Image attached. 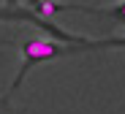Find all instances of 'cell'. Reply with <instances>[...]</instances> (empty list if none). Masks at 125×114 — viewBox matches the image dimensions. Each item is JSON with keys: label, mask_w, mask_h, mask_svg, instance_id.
Masks as SVG:
<instances>
[{"label": "cell", "mask_w": 125, "mask_h": 114, "mask_svg": "<svg viewBox=\"0 0 125 114\" xmlns=\"http://www.w3.org/2000/svg\"><path fill=\"white\" fill-rule=\"evenodd\" d=\"M106 46H125V38H101V41H87V43H65V41H52V38H25L22 41V68L14 79V90L25 82L30 68L46 60H57L65 54L87 52V49H106Z\"/></svg>", "instance_id": "obj_1"}, {"label": "cell", "mask_w": 125, "mask_h": 114, "mask_svg": "<svg viewBox=\"0 0 125 114\" xmlns=\"http://www.w3.org/2000/svg\"><path fill=\"white\" fill-rule=\"evenodd\" d=\"M0 19H27V22H33V25H38L44 33H49V35H54L57 41H65V43H87L90 38H84V35H71V33H65V30H60V27H54L52 22H46L44 16H38V14H33V11H25V8H0Z\"/></svg>", "instance_id": "obj_2"}, {"label": "cell", "mask_w": 125, "mask_h": 114, "mask_svg": "<svg viewBox=\"0 0 125 114\" xmlns=\"http://www.w3.org/2000/svg\"><path fill=\"white\" fill-rule=\"evenodd\" d=\"M79 8L82 11H93V14H106V16H112V19L125 25V0H120L117 6H109V8H84V6H79Z\"/></svg>", "instance_id": "obj_3"}, {"label": "cell", "mask_w": 125, "mask_h": 114, "mask_svg": "<svg viewBox=\"0 0 125 114\" xmlns=\"http://www.w3.org/2000/svg\"><path fill=\"white\" fill-rule=\"evenodd\" d=\"M30 3H33V6H35V8H38V3H41V0H30Z\"/></svg>", "instance_id": "obj_4"}]
</instances>
